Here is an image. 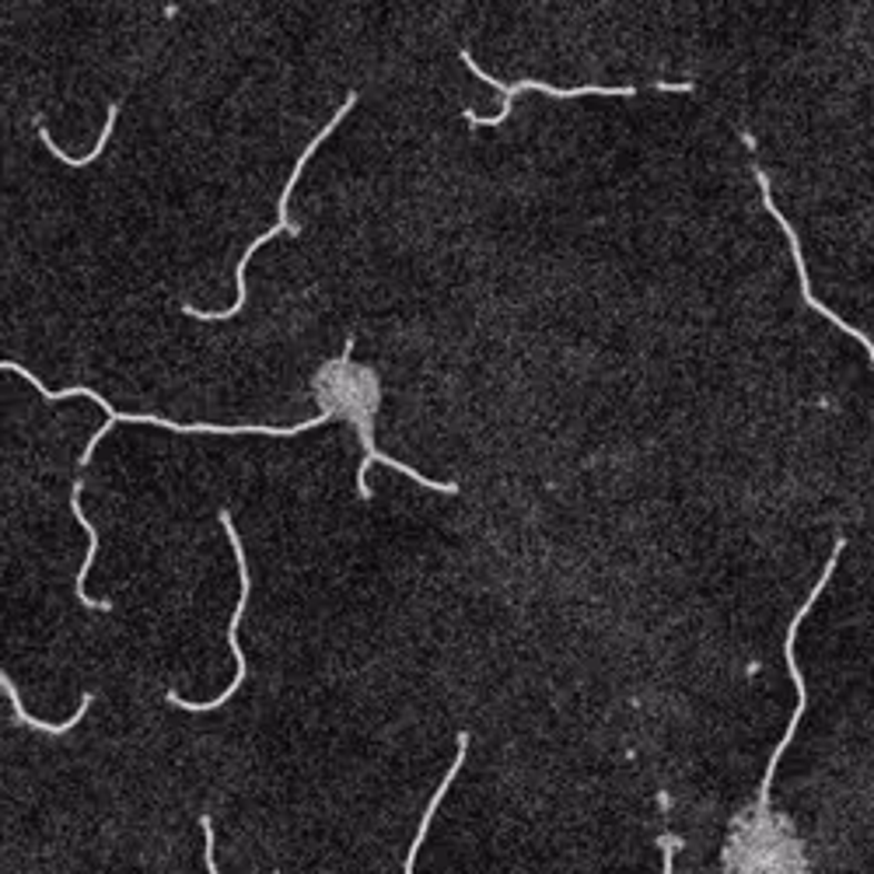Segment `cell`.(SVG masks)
<instances>
[{
  "mask_svg": "<svg viewBox=\"0 0 874 874\" xmlns=\"http://www.w3.org/2000/svg\"><path fill=\"white\" fill-rule=\"evenodd\" d=\"M0 371H14V375H21V378H29L32 385H36V393L46 399V403H57V399H70V396H88V399H95L99 403L102 409H106V427H99L91 434V441L85 445V455L78 458V466H88L91 463V451L99 448V441L102 437L123 420V424H151V427H165V430H176V434H262V437H295V434H301V430H311V427H322V424H329L332 420V409H322L319 417L315 420H305V424H298V427H217V424H176V420H165V417H151V413H119L109 399H102L99 393H91L88 385H75V388H63V393H53V388H46L29 368H21V364H14V360H0Z\"/></svg>",
  "mask_w": 874,
  "mask_h": 874,
  "instance_id": "1",
  "label": "cell"
},
{
  "mask_svg": "<svg viewBox=\"0 0 874 874\" xmlns=\"http://www.w3.org/2000/svg\"><path fill=\"white\" fill-rule=\"evenodd\" d=\"M354 102H357V95H347V102H344V106H339V109H336V116L329 119V123H326V127H322L319 133H315V140H311V143H308V148L301 151V158H298V165H295V172H290V176H287V186H284V192H280V203H277V225H274L270 231H262V235H259V238L252 241V246L246 249V256H241V259H238V274H235V280H238V301H235V305H231L228 311H200V308H192V305H186V308H182L186 315H192V319H200V322H217V319H231V315H238L241 308H246V270H249V259H252V256L259 252V246H266V241H270V238H277L280 231H290V235H298V231H301V228H298V225H295V221H290V217H287V200H290V189H295V186H298V176L305 172V165H308V158L315 155V148H319V143H322V140H326V137H329V133H332V130H336L339 123H344V116H347V112L354 109Z\"/></svg>",
  "mask_w": 874,
  "mask_h": 874,
  "instance_id": "2",
  "label": "cell"
},
{
  "mask_svg": "<svg viewBox=\"0 0 874 874\" xmlns=\"http://www.w3.org/2000/svg\"><path fill=\"white\" fill-rule=\"evenodd\" d=\"M221 525H225L228 539H231L235 560H238V577H241V595H238V605H235V616H231V623H228V644H231V654H235L238 672H235V678H231V686H228L221 696H217V699H210V703H189V699H182V696H176V693H168V696H165L168 703H172V707L189 711V714H207V711L225 707V703L238 693L241 678H246V668H249V665H246V650L238 647V623H241V616H246V605H249V564H246V549H241V539H238V532H235L231 512H221Z\"/></svg>",
  "mask_w": 874,
  "mask_h": 874,
  "instance_id": "3",
  "label": "cell"
},
{
  "mask_svg": "<svg viewBox=\"0 0 874 874\" xmlns=\"http://www.w3.org/2000/svg\"><path fill=\"white\" fill-rule=\"evenodd\" d=\"M843 546H846V539H836V549H833V556H830V564H825L822 577H818V585L812 588V595L805 598V605H801V609H797V616L791 619V629H787L784 658H787L791 678H794V686H797V711L791 714V724H787V735H784V742H781V745H776V752H773V759H769V766H766V776H763V791H759V808H766V801H769V781H773V773H776V763H781V756H784V748L791 745V735H794V727H797L801 714H805V703H808V689H805V678H801V668H797V662H794V637H797V626H801V619H805V616L812 613V605L818 602V595H822V588H825V580H830V577H833V567H836V560H840V553H843Z\"/></svg>",
  "mask_w": 874,
  "mask_h": 874,
  "instance_id": "4",
  "label": "cell"
},
{
  "mask_svg": "<svg viewBox=\"0 0 874 874\" xmlns=\"http://www.w3.org/2000/svg\"><path fill=\"white\" fill-rule=\"evenodd\" d=\"M463 63H469V70L476 78H483L487 85H494V88H500L504 91V109L494 116V119H487V127H500L507 116H512V102H515V95L518 91H546V95H553V99H577V95H623V99H629V95H637V88H595V85H585V88H553V85H543V81H518V85H504V81H497L494 75H483V67L479 63H473V53L469 50H463Z\"/></svg>",
  "mask_w": 874,
  "mask_h": 874,
  "instance_id": "5",
  "label": "cell"
},
{
  "mask_svg": "<svg viewBox=\"0 0 874 874\" xmlns=\"http://www.w3.org/2000/svg\"><path fill=\"white\" fill-rule=\"evenodd\" d=\"M756 182H759V189H763V207H766V210H769V213L776 217V225H781V228L787 231V241H791V252H794V262H797V274H801V295H805V301H808V305H812V308H815L818 315H825V319H830V322H836V326H840L843 332H850V336H857V339H861V344L867 347L871 360H874V344H871V339H867V336H864V332H861L857 326H846V322L840 319V315H836V311H830V308H825V305H822V301H818V298L812 295V287H808V270H805V256H801V241H797V231H791V225H787V217H784L781 210H776V203H773V197H769V179L763 176V168H759V165H756Z\"/></svg>",
  "mask_w": 874,
  "mask_h": 874,
  "instance_id": "6",
  "label": "cell"
},
{
  "mask_svg": "<svg viewBox=\"0 0 874 874\" xmlns=\"http://www.w3.org/2000/svg\"><path fill=\"white\" fill-rule=\"evenodd\" d=\"M360 441H364V463H360V469H357V494L364 497V500H371V490H368V469H371V463H381V466H393V469H399V473H406L409 479H417L420 487H427V490H437V494H458V483H430L427 476H420L417 469L413 466H406V463H399V458H388V455H381V451H375V445H371V437H368V430L360 427Z\"/></svg>",
  "mask_w": 874,
  "mask_h": 874,
  "instance_id": "7",
  "label": "cell"
},
{
  "mask_svg": "<svg viewBox=\"0 0 874 874\" xmlns=\"http://www.w3.org/2000/svg\"><path fill=\"white\" fill-rule=\"evenodd\" d=\"M81 494H85V479H75V490H70V512H75V518H78L81 528L88 532V556H85V564H81V570H78V598H81V605H88V609L109 613L112 602H95V598L85 592V577H88V570H91V564H95V553H99V532H95V525H91L88 515L81 512Z\"/></svg>",
  "mask_w": 874,
  "mask_h": 874,
  "instance_id": "8",
  "label": "cell"
},
{
  "mask_svg": "<svg viewBox=\"0 0 874 874\" xmlns=\"http://www.w3.org/2000/svg\"><path fill=\"white\" fill-rule=\"evenodd\" d=\"M466 748H469V735H458V752H455V763L448 766V776L441 781V787L434 791V797H430V805H427V815L420 818V830H417V840H413V846H409V857H406V874H413V867H417V854H420V846H424V840H427V825H430V818H434V812H437V805H441V797H445V791L455 784V776H458V769H463V763H466Z\"/></svg>",
  "mask_w": 874,
  "mask_h": 874,
  "instance_id": "9",
  "label": "cell"
},
{
  "mask_svg": "<svg viewBox=\"0 0 874 874\" xmlns=\"http://www.w3.org/2000/svg\"><path fill=\"white\" fill-rule=\"evenodd\" d=\"M0 689L8 693V699H11V707H14V714H18V721L21 724H29V727H36V732H46V735H67L70 727H75L81 717H85V711L91 707V693H85L81 696V707L75 711V717H67L63 724H50V721H39V717H32L26 707H21V696H18V689H14V683L8 678V672H0Z\"/></svg>",
  "mask_w": 874,
  "mask_h": 874,
  "instance_id": "10",
  "label": "cell"
},
{
  "mask_svg": "<svg viewBox=\"0 0 874 874\" xmlns=\"http://www.w3.org/2000/svg\"><path fill=\"white\" fill-rule=\"evenodd\" d=\"M116 116H119V102H112V106H109V119H106V127H102V137H99V143H95V148H91V155H85V158H70V155H63V148H57L53 137L46 133V127H42V123H39L36 130H39V140L46 143V148L53 151V158H60V161H63V165H70V168H85V165H91V161H99V158H102L106 143H109V137H112V123H116Z\"/></svg>",
  "mask_w": 874,
  "mask_h": 874,
  "instance_id": "11",
  "label": "cell"
}]
</instances>
